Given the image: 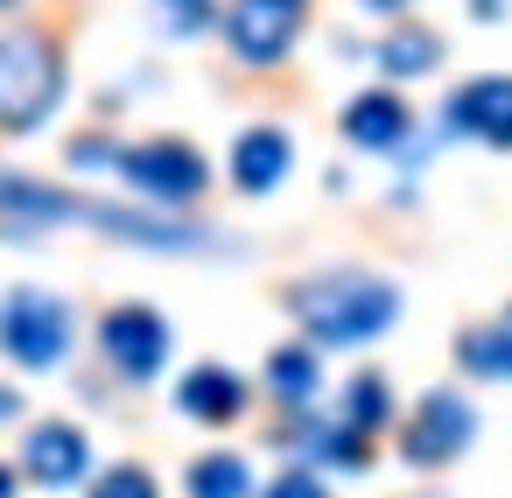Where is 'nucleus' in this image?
Listing matches in <instances>:
<instances>
[{
  "label": "nucleus",
  "mask_w": 512,
  "mask_h": 498,
  "mask_svg": "<svg viewBox=\"0 0 512 498\" xmlns=\"http://www.w3.org/2000/svg\"><path fill=\"white\" fill-rule=\"evenodd\" d=\"M295 316H302L309 344H372V337L393 330L400 288H393L386 274H358V267L316 274V281L295 288Z\"/></svg>",
  "instance_id": "1"
},
{
  "label": "nucleus",
  "mask_w": 512,
  "mask_h": 498,
  "mask_svg": "<svg viewBox=\"0 0 512 498\" xmlns=\"http://www.w3.org/2000/svg\"><path fill=\"white\" fill-rule=\"evenodd\" d=\"M64 99V50L36 29L0 36V134H36Z\"/></svg>",
  "instance_id": "2"
},
{
  "label": "nucleus",
  "mask_w": 512,
  "mask_h": 498,
  "mask_svg": "<svg viewBox=\"0 0 512 498\" xmlns=\"http://www.w3.org/2000/svg\"><path fill=\"white\" fill-rule=\"evenodd\" d=\"M0 351H8L22 372H50L71 351V309L50 288H8L0 295Z\"/></svg>",
  "instance_id": "3"
},
{
  "label": "nucleus",
  "mask_w": 512,
  "mask_h": 498,
  "mask_svg": "<svg viewBox=\"0 0 512 498\" xmlns=\"http://www.w3.org/2000/svg\"><path fill=\"white\" fill-rule=\"evenodd\" d=\"M120 176H127L141 197H155V204H190V197H204V183H211V169H204V155H197L190 141H141V148H120Z\"/></svg>",
  "instance_id": "4"
},
{
  "label": "nucleus",
  "mask_w": 512,
  "mask_h": 498,
  "mask_svg": "<svg viewBox=\"0 0 512 498\" xmlns=\"http://www.w3.org/2000/svg\"><path fill=\"white\" fill-rule=\"evenodd\" d=\"M309 0H232L225 8V43L239 64H281L288 43L302 36Z\"/></svg>",
  "instance_id": "5"
},
{
  "label": "nucleus",
  "mask_w": 512,
  "mask_h": 498,
  "mask_svg": "<svg viewBox=\"0 0 512 498\" xmlns=\"http://www.w3.org/2000/svg\"><path fill=\"white\" fill-rule=\"evenodd\" d=\"M99 351H106V365H113L120 379H155V372L169 365V323H162L148 302H120V309H106V323H99Z\"/></svg>",
  "instance_id": "6"
},
{
  "label": "nucleus",
  "mask_w": 512,
  "mask_h": 498,
  "mask_svg": "<svg viewBox=\"0 0 512 498\" xmlns=\"http://www.w3.org/2000/svg\"><path fill=\"white\" fill-rule=\"evenodd\" d=\"M470 435H477V414H470V400L463 393H449V386H435V393H421V407H414V421H407V463H449V456H463L470 449Z\"/></svg>",
  "instance_id": "7"
},
{
  "label": "nucleus",
  "mask_w": 512,
  "mask_h": 498,
  "mask_svg": "<svg viewBox=\"0 0 512 498\" xmlns=\"http://www.w3.org/2000/svg\"><path fill=\"white\" fill-rule=\"evenodd\" d=\"M449 127L484 148H512V78H470L449 99Z\"/></svg>",
  "instance_id": "8"
},
{
  "label": "nucleus",
  "mask_w": 512,
  "mask_h": 498,
  "mask_svg": "<svg viewBox=\"0 0 512 498\" xmlns=\"http://www.w3.org/2000/svg\"><path fill=\"white\" fill-rule=\"evenodd\" d=\"M85 463H92V449H85V435H78L71 421H36V428L22 435V470H29L36 484H78Z\"/></svg>",
  "instance_id": "9"
},
{
  "label": "nucleus",
  "mask_w": 512,
  "mask_h": 498,
  "mask_svg": "<svg viewBox=\"0 0 512 498\" xmlns=\"http://www.w3.org/2000/svg\"><path fill=\"white\" fill-rule=\"evenodd\" d=\"M344 141L351 148H365V155H386V148H400L407 141V99L400 92H358L351 106H344Z\"/></svg>",
  "instance_id": "10"
},
{
  "label": "nucleus",
  "mask_w": 512,
  "mask_h": 498,
  "mask_svg": "<svg viewBox=\"0 0 512 498\" xmlns=\"http://www.w3.org/2000/svg\"><path fill=\"white\" fill-rule=\"evenodd\" d=\"M176 407H183L190 421H204V428H225V421H239V407H246V379H239L232 365H197V372L176 386Z\"/></svg>",
  "instance_id": "11"
},
{
  "label": "nucleus",
  "mask_w": 512,
  "mask_h": 498,
  "mask_svg": "<svg viewBox=\"0 0 512 498\" xmlns=\"http://www.w3.org/2000/svg\"><path fill=\"white\" fill-rule=\"evenodd\" d=\"M281 176H288V134L281 127H246L239 148H232V183L246 197H267Z\"/></svg>",
  "instance_id": "12"
},
{
  "label": "nucleus",
  "mask_w": 512,
  "mask_h": 498,
  "mask_svg": "<svg viewBox=\"0 0 512 498\" xmlns=\"http://www.w3.org/2000/svg\"><path fill=\"white\" fill-rule=\"evenodd\" d=\"M456 358H463L470 379H512V309L491 316V323H477V330H463Z\"/></svg>",
  "instance_id": "13"
},
{
  "label": "nucleus",
  "mask_w": 512,
  "mask_h": 498,
  "mask_svg": "<svg viewBox=\"0 0 512 498\" xmlns=\"http://www.w3.org/2000/svg\"><path fill=\"white\" fill-rule=\"evenodd\" d=\"M316 379H323L316 344H281V351H267V393H274V400L302 407V400H316Z\"/></svg>",
  "instance_id": "14"
},
{
  "label": "nucleus",
  "mask_w": 512,
  "mask_h": 498,
  "mask_svg": "<svg viewBox=\"0 0 512 498\" xmlns=\"http://www.w3.org/2000/svg\"><path fill=\"white\" fill-rule=\"evenodd\" d=\"M435 64H442V36H428V29H393L379 43V71L386 78H421Z\"/></svg>",
  "instance_id": "15"
},
{
  "label": "nucleus",
  "mask_w": 512,
  "mask_h": 498,
  "mask_svg": "<svg viewBox=\"0 0 512 498\" xmlns=\"http://www.w3.org/2000/svg\"><path fill=\"white\" fill-rule=\"evenodd\" d=\"M302 456H316V463H337V470H358L372 449H365V428H351V421H316V428H302V442H295Z\"/></svg>",
  "instance_id": "16"
},
{
  "label": "nucleus",
  "mask_w": 512,
  "mask_h": 498,
  "mask_svg": "<svg viewBox=\"0 0 512 498\" xmlns=\"http://www.w3.org/2000/svg\"><path fill=\"white\" fill-rule=\"evenodd\" d=\"M246 491H253L246 456L211 449V456H197V463H190V498H246Z\"/></svg>",
  "instance_id": "17"
},
{
  "label": "nucleus",
  "mask_w": 512,
  "mask_h": 498,
  "mask_svg": "<svg viewBox=\"0 0 512 498\" xmlns=\"http://www.w3.org/2000/svg\"><path fill=\"white\" fill-rule=\"evenodd\" d=\"M386 414H393V393H386V379H379V372H358V379L344 386V421L372 435V428H386Z\"/></svg>",
  "instance_id": "18"
},
{
  "label": "nucleus",
  "mask_w": 512,
  "mask_h": 498,
  "mask_svg": "<svg viewBox=\"0 0 512 498\" xmlns=\"http://www.w3.org/2000/svg\"><path fill=\"white\" fill-rule=\"evenodd\" d=\"M85 498H162V491H155V477H148L141 463H113V470H99V477H92V491H85Z\"/></svg>",
  "instance_id": "19"
},
{
  "label": "nucleus",
  "mask_w": 512,
  "mask_h": 498,
  "mask_svg": "<svg viewBox=\"0 0 512 498\" xmlns=\"http://www.w3.org/2000/svg\"><path fill=\"white\" fill-rule=\"evenodd\" d=\"M260 498H330V491H323V477H316V470H288V477H274Z\"/></svg>",
  "instance_id": "20"
},
{
  "label": "nucleus",
  "mask_w": 512,
  "mask_h": 498,
  "mask_svg": "<svg viewBox=\"0 0 512 498\" xmlns=\"http://www.w3.org/2000/svg\"><path fill=\"white\" fill-rule=\"evenodd\" d=\"M470 15H477V22H491V15H505V0H470Z\"/></svg>",
  "instance_id": "21"
},
{
  "label": "nucleus",
  "mask_w": 512,
  "mask_h": 498,
  "mask_svg": "<svg viewBox=\"0 0 512 498\" xmlns=\"http://www.w3.org/2000/svg\"><path fill=\"white\" fill-rule=\"evenodd\" d=\"M169 8H176L183 22H197V15H204V0H169Z\"/></svg>",
  "instance_id": "22"
},
{
  "label": "nucleus",
  "mask_w": 512,
  "mask_h": 498,
  "mask_svg": "<svg viewBox=\"0 0 512 498\" xmlns=\"http://www.w3.org/2000/svg\"><path fill=\"white\" fill-rule=\"evenodd\" d=\"M365 8H372V15H400V8H407V0H365Z\"/></svg>",
  "instance_id": "23"
},
{
  "label": "nucleus",
  "mask_w": 512,
  "mask_h": 498,
  "mask_svg": "<svg viewBox=\"0 0 512 498\" xmlns=\"http://www.w3.org/2000/svg\"><path fill=\"white\" fill-rule=\"evenodd\" d=\"M0 498H15V470L8 463H0Z\"/></svg>",
  "instance_id": "24"
},
{
  "label": "nucleus",
  "mask_w": 512,
  "mask_h": 498,
  "mask_svg": "<svg viewBox=\"0 0 512 498\" xmlns=\"http://www.w3.org/2000/svg\"><path fill=\"white\" fill-rule=\"evenodd\" d=\"M8 8H22V0H0V15H8Z\"/></svg>",
  "instance_id": "25"
}]
</instances>
